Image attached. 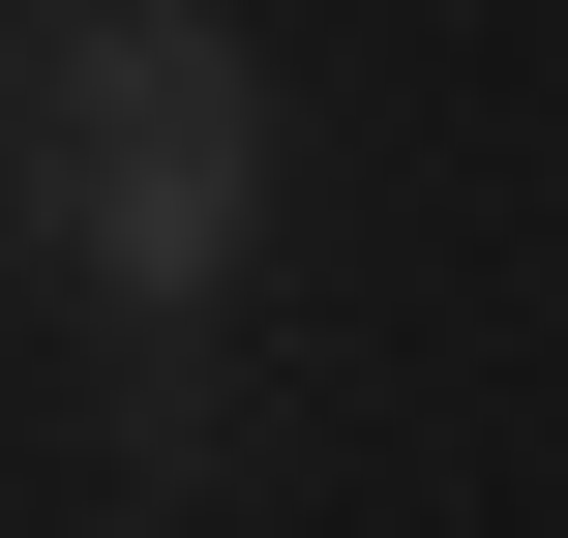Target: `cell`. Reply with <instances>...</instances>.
Returning a JSON list of instances; mask_svg holds the SVG:
<instances>
[{
	"instance_id": "obj_1",
	"label": "cell",
	"mask_w": 568,
	"mask_h": 538,
	"mask_svg": "<svg viewBox=\"0 0 568 538\" xmlns=\"http://www.w3.org/2000/svg\"><path fill=\"white\" fill-rule=\"evenodd\" d=\"M0 270L90 329V479H240V270H270V60L240 0H0Z\"/></svg>"
}]
</instances>
